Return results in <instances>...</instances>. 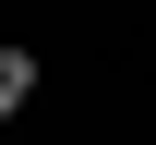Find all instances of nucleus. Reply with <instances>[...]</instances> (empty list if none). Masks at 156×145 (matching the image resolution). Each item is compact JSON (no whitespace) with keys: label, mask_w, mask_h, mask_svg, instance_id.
Returning a JSON list of instances; mask_svg holds the SVG:
<instances>
[{"label":"nucleus","mask_w":156,"mask_h":145,"mask_svg":"<svg viewBox=\"0 0 156 145\" xmlns=\"http://www.w3.org/2000/svg\"><path fill=\"white\" fill-rule=\"evenodd\" d=\"M24 97H36V48H0V121H12Z\"/></svg>","instance_id":"1"}]
</instances>
